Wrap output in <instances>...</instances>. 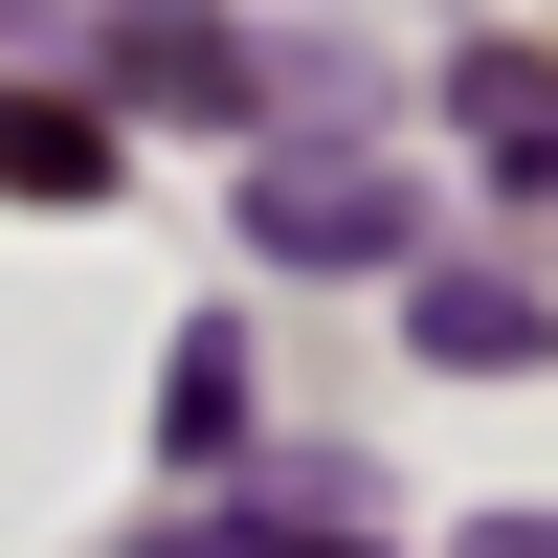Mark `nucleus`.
I'll return each mask as SVG.
<instances>
[{"instance_id": "obj_1", "label": "nucleus", "mask_w": 558, "mask_h": 558, "mask_svg": "<svg viewBox=\"0 0 558 558\" xmlns=\"http://www.w3.org/2000/svg\"><path fill=\"white\" fill-rule=\"evenodd\" d=\"M246 223H268L291 268H380V246H425V202H402L380 157H268V179H246Z\"/></svg>"}, {"instance_id": "obj_2", "label": "nucleus", "mask_w": 558, "mask_h": 558, "mask_svg": "<svg viewBox=\"0 0 558 558\" xmlns=\"http://www.w3.org/2000/svg\"><path fill=\"white\" fill-rule=\"evenodd\" d=\"M89 179H112V134L68 89H0V202H89Z\"/></svg>"}, {"instance_id": "obj_3", "label": "nucleus", "mask_w": 558, "mask_h": 558, "mask_svg": "<svg viewBox=\"0 0 558 558\" xmlns=\"http://www.w3.org/2000/svg\"><path fill=\"white\" fill-rule=\"evenodd\" d=\"M558 336V313L514 291V268H425V357H470V380H492V357H536Z\"/></svg>"}, {"instance_id": "obj_4", "label": "nucleus", "mask_w": 558, "mask_h": 558, "mask_svg": "<svg viewBox=\"0 0 558 558\" xmlns=\"http://www.w3.org/2000/svg\"><path fill=\"white\" fill-rule=\"evenodd\" d=\"M134 89H157V112H246L268 68H246V45H223V23H134Z\"/></svg>"}, {"instance_id": "obj_5", "label": "nucleus", "mask_w": 558, "mask_h": 558, "mask_svg": "<svg viewBox=\"0 0 558 558\" xmlns=\"http://www.w3.org/2000/svg\"><path fill=\"white\" fill-rule=\"evenodd\" d=\"M157 402H179L157 447H202V470H223V447H246V336H223V313H202V336H179V380H157Z\"/></svg>"}, {"instance_id": "obj_6", "label": "nucleus", "mask_w": 558, "mask_h": 558, "mask_svg": "<svg viewBox=\"0 0 558 558\" xmlns=\"http://www.w3.org/2000/svg\"><path fill=\"white\" fill-rule=\"evenodd\" d=\"M470 134H492V157L558 202V68H470Z\"/></svg>"}, {"instance_id": "obj_7", "label": "nucleus", "mask_w": 558, "mask_h": 558, "mask_svg": "<svg viewBox=\"0 0 558 558\" xmlns=\"http://www.w3.org/2000/svg\"><path fill=\"white\" fill-rule=\"evenodd\" d=\"M470 558H558V514H492V536H470Z\"/></svg>"}, {"instance_id": "obj_8", "label": "nucleus", "mask_w": 558, "mask_h": 558, "mask_svg": "<svg viewBox=\"0 0 558 558\" xmlns=\"http://www.w3.org/2000/svg\"><path fill=\"white\" fill-rule=\"evenodd\" d=\"M268 558H336V536H268Z\"/></svg>"}, {"instance_id": "obj_9", "label": "nucleus", "mask_w": 558, "mask_h": 558, "mask_svg": "<svg viewBox=\"0 0 558 558\" xmlns=\"http://www.w3.org/2000/svg\"><path fill=\"white\" fill-rule=\"evenodd\" d=\"M0 23H23V0H0Z\"/></svg>"}]
</instances>
